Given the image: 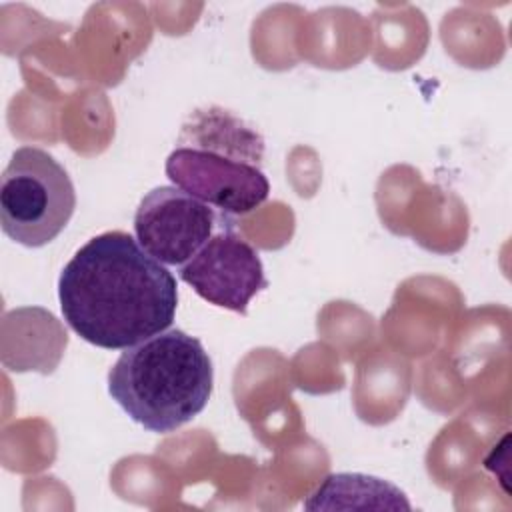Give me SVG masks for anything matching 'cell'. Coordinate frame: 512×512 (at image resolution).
Wrapping results in <instances>:
<instances>
[{"label": "cell", "mask_w": 512, "mask_h": 512, "mask_svg": "<svg viewBox=\"0 0 512 512\" xmlns=\"http://www.w3.org/2000/svg\"><path fill=\"white\" fill-rule=\"evenodd\" d=\"M66 324L86 342L126 350L170 328L178 288L172 272L122 230L80 246L58 278Z\"/></svg>", "instance_id": "6da1fadb"}, {"label": "cell", "mask_w": 512, "mask_h": 512, "mask_svg": "<svg viewBox=\"0 0 512 512\" xmlns=\"http://www.w3.org/2000/svg\"><path fill=\"white\" fill-rule=\"evenodd\" d=\"M214 370L202 342L168 328L126 348L108 372V394L140 426L168 434L198 416Z\"/></svg>", "instance_id": "7a4b0ae2"}, {"label": "cell", "mask_w": 512, "mask_h": 512, "mask_svg": "<svg viewBox=\"0 0 512 512\" xmlns=\"http://www.w3.org/2000/svg\"><path fill=\"white\" fill-rule=\"evenodd\" d=\"M184 280L206 302L246 314L250 300L266 288L258 252L234 232H218L180 266Z\"/></svg>", "instance_id": "8992f818"}, {"label": "cell", "mask_w": 512, "mask_h": 512, "mask_svg": "<svg viewBox=\"0 0 512 512\" xmlns=\"http://www.w3.org/2000/svg\"><path fill=\"white\" fill-rule=\"evenodd\" d=\"M212 230V208L176 186L150 190L134 214L138 244L168 266H182L196 256L212 238Z\"/></svg>", "instance_id": "5b68a950"}, {"label": "cell", "mask_w": 512, "mask_h": 512, "mask_svg": "<svg viewBox=\"0 0 512 512\" xmlns=\"http://www.w3.org/2000/svg\"><path fill=\"white\" fill-rule=\"evenodd\" d=\"M76 208L74 184L46 150L18 148L0 178L2 232L28 248L52 242Z\"/></svg>", "instance_id": "277c9868"}, {"label": "cell", "mask_w": 512, "mask_h": 512, "mask_svg": "<svg viewBox=\"0 0 512 512\" xmlns=\"http://www.w3.org/2000/svg\"><path fill=\"white\" fill-rule=\"evenodd\" d=\"M390 508V510H410V502L404 492L394 484L366 474H330L324 482L310 494L304 502L306 510L320 508Z\"/></svg>", "instance_id": "52a82bcc"}, {"label": "cell", "mask_w": 512, "mask_h": 512, "mask_svg": "<svg viewBox=\"0 0 512 512\" xmlns=\"http://www.w3.org/2000/svg\"><path fill=\"white\" fill-rule=\"evenodd\" d=\"M178 144L164 166L176 188L228 214H248L266 202L264 142L228 110H196L182 126Z\"/></svg>", "instance_id": "3957f363"}]
</instances>
